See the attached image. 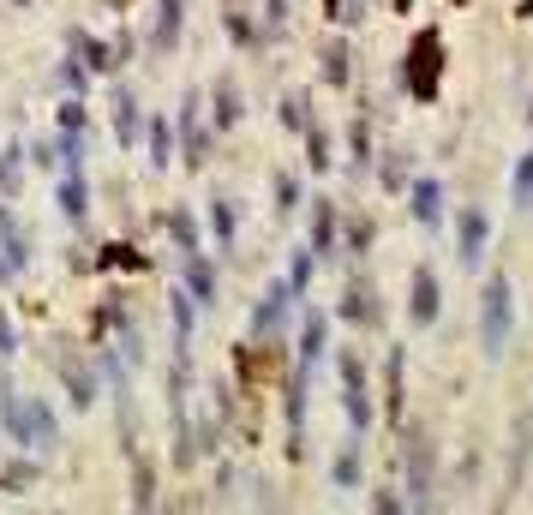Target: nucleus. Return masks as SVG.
I'll use <instances>...</instances> for the list:
<instances>
[{
	"instance_id": "nucleus-1",
	"label": "nucleus",
	"mask_w": 533,
	"mask_h": 515,
	"mask_svg": "<svg viewBox=\"0 0 533 515\" xmlns=\"http://www.w3.org/2000/svg\"><path fill=\"white\" fill-rule=\"evenodd\" d=\"M0 426H6V438L12 444H24V450H54V408L48 402H36V396H18L6 378H0Z\"/></svg>"
},
{
	"instance_id": "nucleus-2",
	"label": "nucleus",
	"mask_w": 533,
	"mask_h": 515,
	"mask_svg": "<svg viewBox=\"0 0 533 515\" xmlns=\"http://www.w3.org/2000/svg\"><path fill=\"white\" fill-rule=\"evenodd\" d=\"M510 324H516V294H510V276L492 270V282H486V294H480V348H486V354H504Z\"/></svg>"
},
{
	"instance_id": "nucleus-3",
	"label": "nucleus",
	"mask_w": 533,
	"mask_h": 515,
	"mask_svg": "<svg viewBox=\"0 0 533 515\" xmlns=\"http://www.w3.org/2000/svg\"><path fill=\"white\" fill-rule=\"evenodd\" d=\"M438 84H444V36L420 30L414 48H408V96L414 102H438Z\"/></svg>"
},
{
	"instance_id": "nucleus-4",
	"label": "nucleus",
	"mask_w": 533,
	"mask_h": 515,
	"mask_svg": "<svg viewBox=\"0 0 533 515\" xmlns=\"http://www.w3.org/2000/svg\"><path fill=\"white\" fill-rule=\"evenodd\" d=\"M288 306H294V288H288V282H276V288H264V300L252 306V324H246V330H252L258 342H264V336H276V324L288 318Z\"/></svg>"
},
{
	"instance_id": "nucleus-5",
	"label": "nucleus",
	"mask_w": 533,
	"mask_h": 515,
	"mask_svg": "<svg viewBox=\"0 0 533 515\" xmlns=\"http://www.w3.org/2000/svg\"><path fill=\"white\" fill-rule=\"evenodd\" d=\"M438 306H444L438 270H432V264H420V270H414V306H408V312H414V324H420V330H432V324H438Z\"/></svg>"
},
{
	"instance_id": "nucleus-6",
	"label": "nucleus",
	"mask_w": 533,
	"mask_h": 515,
	"mask_svg": "<svg viewBox=\"0 0 533 515\" xmlns=\"http://www.w3.org/2000/svg\"><path fill=\"white\" fill-rule=\"evenodd\" d=\"M342 402H348V420H354V432H366V420H372V402H366V372H360V360H354V354H342Z\"/></svg>"
},
{
	"instance_id": "nucleus-7",
	"label": "nucleus",
	"mask_w": 533,
	"mask_h": 515,
	"mask_svg": "<svg viewBox=\"0 0 533 515\" xmlns=\"http://www.w3.org/2000/svg\"><path fill=\"white\" fill-rule=\"evenodd\" d=\"M408 492L414 504H432V438L426 432L408 438Z\"/></svg>"
},
{
	"instance_id": "nucleus-8",
	"label": "nucleus",
	"mask_w": 533,
	"mask_h": 515,
	"mask_svg": "<svg viewBox=\"0 0 533 515\" xmlns=\"http://www.w3.org/2000/svg\"><path fill=\"white\" fill-rule=\"evenodd\" d=\"M180 24H186V0H156V24H150V54H168L180 42Z\"/></svg>"
},
{
	"instance_id": "nucleus-9",
	"label": "nucleus",
	"mask_w": 533,
	"mask_h": 515,
	"mask_svg": "<svg viewBox=\"0 0 533 515\" xmlns=\"http://www.w3.org/2000/svg\"><path fill=\"white\" fill-rule=\"evenodd\" d=\"M486 240H492V222H486V210H462V264H468V270L486 258Z\"/></svg>"
},
{
	"instance_id": "nucleus-10",
	"label": "nucleus",
	"mask_w": 533,
	"mask_h": 515,
	"mask_svg": "<svg viewBox=\"0 0 533 515\" xmlns=\"http://www.w3.org/2000/svg\"><path fill=\"white\" fill-rule=\"evenodd\" d=\"M414 222L420 228H438L444 222V186L426 174V180H414Z\"/></svg>"
},
{
	"instance_id": "nucleus-11",
	"label": "nucleus",
	"mask_w": 533,
	"mask_h": 515,
	"mask_svg": "<svg viewBox=\"0 0 533 515\" xmlns=\"http://www.w3.org/2000/svg\"><path fill=\"white\" fill-rule=\"evenodd\" d=\"M378 294H372V282L360 276V282H348V294H342V318L348 324H378V306H372Z\"/></svg>"
},
{
	"instance_id": "nucleus-12",
	"label": "nucleus",
	"mask_w": 533,
	"mask_h": 515,
	"mask_svg": "<svg viewBox=\"0 0 533 515\" xmlns=\"http://www.w3.org/2000/svg\"><path fill=\"white\" fill-rule=\"evenodd\" d=\"M54 366H60V378H66V396H72L78 408H90V402H96V378H90V372H84L72 354H60Z\"/></svg>"
},
{
	"instance_id": "nucleus-13",
	"label": "nucleus",
	"mask_w": 533,
	"mask_h": 515,
	"mask_svg": "<svg viewBox=\"0 0 533 515\" xmlns=\"http://www.w3.org/2000/svg\"><path fill=\"white\" fill-rule=\"evenodd\" d=\"M312 252H318V258L336 252V204H330V198H318V210H312Z\"/></svg>"
},
{
	"instance_id": "nucleus-14",
	"label": "nucleus",
	"mask_w": 533,
	"mask_h": 515,
	"mask_svg": "<svg viewBox=\"0 0 533 515\" xmlns=\"http://www.w3.org/2000/svg\"><path fill=\"white\" fill-rule=\"evenodd\" d=\"M324 336H330V318H324V312H306V330H300V366H318V360H324Z\"/></svg>"
},
{
	"instance_id": "nucleus-15",
	"label": "nucleus",
	"mask_w": 533,
	"mask_h": 515,
	"mask_svg": "<svg viewBox=\"0 0 533 515\" xmlns=\"http://www.w3.org/2000/svg\"><path fill=\"white\" fill-rule=\"evenodd\" d=\"M60 210H66V222H84V210H90V192H84L78 168H66V180H60Z\"/></svg>"
},
{
	"instance_id": "nucleus-16",
	"label": "nucleus",
	"mask_w": 533,
	"mask_h": 515,
	"mask_svg": "<svg viewBox=\"0 0 533 515\" xmlns=\"http://www.w3.org/2000/svg\"><path fill=\"white\" fill-rule=\"evenodd\" d=\"M186 294H198V306H210V300H216V270H210L198 252L186 258Z\"/></svg>"
},
{
	"instance_id": "nucleus-17",
	"label": "nucleus",
	"mask_w": 533,
	"mask_h": 515,
	"mask_svg": "<svg viewBox=\"0 0 533 515\" xmlns=\"http://www.w3.org/2000/svg\"><path fill=\"white\" fill-rule=\"evenodd\" d=\"M114 126H120V144H138V102L132 96H114Z\"/></svg>"
},
{
	"instance_id": "nucleus-18",
	"label": "nucleus",
	"mask_w": 533,
	"mask_h": 515,
	"mask_svg": "<svg viewBox=\"0 0 533 515\" xmlns=\"http://www.w3.org/2000/svg\"><path fill=\"white\" fill-rule=\"evenodd\" d=\"M102 270H150V258L132 246H102Z\"/></svg>"
},
{
	"instance_id": "nucleus-19",
	"label": "nucleus",
	"mask_w": 533,
	"mask_h": 515,
	"mask_svg": "<svg viewBox=\"0 0 533 515\" xmlns=\"http://www.w3.org/2000/svg\"><path fill=\"white\" fill-rule=\"evenodd\" d=\"M174 342H180L174 360H186V342H192V294H174Z\"/></svg>"
},
{
	"instance_id": "nucleus-20",
	"label": "nucleus",
	"mask_w": 533,
	"mask_h": 515,
	"mask_svg": "<svg viewBox=\"0 0 533 515\" xmlns=\"http://www.w3.org/2000/svg\"><path fill=\"white\" fill-rule=\"evenodd\" d=\"M348 72H354V66H348V48L330 42V48H324V78H330V84H348Z\"/></svg>"
},
{
	"instance_id": "nucleus-21",
	"label": "nucleus",
	"mask_w": 533,
	"mask_h": 515,
	"mask_svg": "<svg viewBox=\"0 0 533 515\" xmlns=\"http://www.w3.org/2000/svg\"><path fill=\"white\" fill-rule=\"evenodd\" d=\"M216 120H222V126H234V120H240V96H234V78H222V84H216Z\"/></svg>"
},
{
	"instance_id": "nucleus-22",
	"label": "nucleus",
	"mask_w": 533,
	"mask_h": 515,
	"mask_svg": "<svg viewBox=\"0 0 533 515\" xmlns=\"http://www.w3.org/2000/svg\"><path fill=\"white\" fill-rule=\"evenodd\" d=\"M144 144H150V168H162V162H168V144H174L168 120H150V138H144Z\"/></svg>"
},
{
	"instance_id": "nucleus-23",
	"label": "nucleus",
	"mask_w": 533,
	"mask_h": 515,
	"mask_svg": "<svg viewBox=\"0 0 533 515\" xmlns=\"http://www.w3.org/2000/svg\"><path fill=\"white\" fill-rule=\"evenodd\" d=\"M402 360H408V354H402V348H390V366H384V378H390V420L402 414Z\"/></svg>"
},
{
	"instance_id": "nucleus-24",
	"label": "nucleus",
	"mask_w": 533,
	"mask_h": 515,
	"mask_svg": "<svg viewBox=\"0 0 533 515\" xmlns=\"http://www.w3.org/2000/svg\"><path fill=\"white\" fill-rule=\"evenodd\" d=\"M510 192H516V204H522V210H533V156H522V162H516Z\"/></svg>"
},
{
	"instance_id": "nucleus-25",
	"label": "nucleus",
	"mask_w": 533,
	"mask_h": 515,
	"mask_svg": "<svg viewBox=\"0 0 533 515\" xmlns=\"http://www.w3.org/2000/svg\"><path fill=\"white\" fill-rule=\"evenodd\" d=\"M282 126H288V132H306V126H312V114H306V96H288V102H282Z\"/></svg>"
},
{
	"instance_id": "nucleus-26",
	"label": "nucleus",
	"mask_w": 533,
	"mask_h": 515,
	"mask_svg": "<svg viewBox=\"0 0 533 515\" xmlns=\"http://www.w3.org/2000/svg\"><path fill=\"white\" fill-rule=\"evenodd\" d=\"M312 264H318V252H306V258H294V270H288V276H282V282H288V288H294V300H300V294H306V282H312Z\"/></svg>"
},
{
	"instance_id": "nucleus-27",
	"label": "nucleus",
	"mask_w": 533,
	"mask_h": 515,
	"mask_svg": "<svg viewBox=\"0 0 533 515\" xmlns=\"http://www.w3.org/2000/svg\"><path fill=\"white\" fill-rule=\"evenodd\" d=\"M210 222H216V240L228 246V240H234V204H228V198H216V210H210Z\"/></svg>"
},
{
	"instance_id": "nucleus-28",
	"label": "nucleus",
	"mask_w": 533,
	"mask_h": 515,
	"mask_svg": "<svg viewBox=\"0 0 533 515\" xmlns=\"http://www.w3.org/2000/svg\"><path fill=\"white\" fill-rule=\"evenodd\" d=\"M168 228H174V240H180L186 252H198V228H192V216H186V210H174V216H168Z\"/></svg>"
},
{
	"instance_id": "nucleus-29",
	"label": "nucleus",
	"mask_w": 533,
	"mask_h": 515,
	"mask_svg": "<svg viewBox=\"0 0 533 515\" xmlns=\"http://www.w3.org/2000/svg\"><path fill=\"white\" fill-rule=\"evenodd\" d=\"M336 486H360V450H342L336 456Z\"/></svg>"
},
{
	"instance_id": "nucleus-30",
	"label": "nucleus",
	"mask_w": 533,
	"mask_h": 515,
	"mask_svg": "<svg viewBox=\"0 0 533 515\" xmlns=\"http://www.w3.org/2000/svg\"><path fill=\"white\" fill-rule=\"evenodd\" d=\"M306 150H312V168H330V138L318 126H306Z\"/></svg>"
},
{
	"instance_id": "nucleus-31",
	"label": "nucleus",
	"mask_w": 533,
	"mask_h": 515,
	"mask_svg": "<svg viewBox=\"0 0 533 515\" xmlns=\"http://www.w3.org/2000/svg\"><path fill=\"white\" fill-rule=\"evenodd\" d=\"M18 174H24L18 150H0V186H6V192H18Z\"/></svg>"
},
{
	"instance_id": "nucleus-32",
	"label": "nucleus",
	"mask_w": 533,
	"mask_h": 515,
	"mask_svg": "<svg viewBox=\"0 0 533 515\" xmlns=\"http://www.w3.org/2000/svg\"><path fill=\"white\" fill-rule=\"evenodd\" d=\"M402 180H408V156L390 150V156H384V186H402Z\"/></svg>"
},
{
	"instance_id": "nucleus-33",
	"label": "nucleus",
	"mask_w": 533,
	"mask_h": 515,
	"mask_svg": "<svg viewBox=\"0 0 533 515\" xmlns=\"http://www.w3.org/2000/svg\"><path fill=\"white\" fill-rule=\"evenodd\" d=\"M276 198H282V204H276V210H294V204H300V186H294V180H288V174H276Z\"/></svg>"
},
{
	"instance_id": "nucleus-34",
	"label": "nucleus",
	"mask_w": 533,
	"mask_h": 515,
	"mask_svg": "<svg viewBox=\"0 0 533 515\" xmlns=\"http://www.w3.org/2000/svg\"><path fill=\"white\" fill-rule=\"evenodd\" d=\"M60 126H66V132H84V102H66V108H60Z\"/></svg>"
},
{
	"instance_id": "nucleus-35",
	"label": "nucleus",
	"mask_w": 533,
	"mask_h": 515,
	"mask_svg": "<svg viewBox=\"0 0 533 515\" xmlns=\"http://www.w3.org/2000/svg\"><path fill=\"white\" fill-rule=\"evenodd\" d=\"M0 354H6V360L18 354V330H12V318H6V312H0Z\"/></svg>"
},
{
	"instance_id": "nucleus-36",
	"label": "nucleus",
	"mask_w": 533,
	"mask_h": 515,
	"mask_svg": "<svg viewBox=\"0 0 533 515\" xmlns=\"http://www.w3.org/2000/svg\"><path fill=\"white\" fill-rule=\"evenodd\" d=\"M330 18H336V24H354L360 12H354V0H330Z\"/></svg>"
},
{
	"instance_id": "nucleus-37",
	"label": "nucleus",
	"mask_w": 533,
	"mask_h": 515,
	"mask_svg": "<svg viewBox=\"0 0 533 515\" xmlns=\"http://www.w3.org/2000/svg\"><path fill=\"white\" fill-rule=\"evenodd\" d=\"M270 18H288V0H270Z\"/></svg>"
},
{
	"instance_id": "nucleus-38",
	"label": "nucleus",
	"mask_w": 533,
	"mask_h": 515,
	"mask_svg": "<svg viewBox=\"0 0 533 515\" xmlns=\"http://www.w3.org/2000/svg\"><path fill=\"white\" fill-rule=\"evenodd\" d=\"M522 12H528V18H533V0H528V6H522Z\"/></svg>"
},
{
	"instance_id": "nucleus-39",
	"label": "nucleus",
	"mask_w": 533,
	"mask_h": 515,
	"mask_svg": "<svg viewBox=\"0 0 533 515\" xmlns=\"http://www.w3.org/2000/svg\"><path fill=\"white\" fill-rule=\"evenodd\" d=\"M108 6H126V0H108Z\"/></svg>"
},
{
	"instance_id": "nucleus-40",
	"label": "nucleus",
	"mask_w": 533,
	"mask_h": 515,
	"mask_svg": "<svg viewBox=\"0 0 533 515\" xmlns=\"http://www.w3.org/2000/svg\"><path fill=\"white\" fill-rule=\"evenodd\" d=\"M12 6H30V0H12Z\"/></svg>"
},
{
	"instance_id": "nucleus-41",
	"label": "nucleus",
	"mask_w": 533,
	"mask_h": 515,
	"mask_svg": "<svg viewBox=\"0 0 533 515\" xmlns=\"http://www.w3.org/2000/svg\"><path fill=\"white\" fill-rule=\"evenodd\" d=\"M528 120H533V108H528Z\"/></svg>"
}]
</instances>
